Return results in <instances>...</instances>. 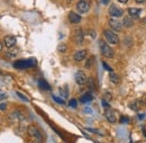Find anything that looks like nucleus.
Returning a JSON list of instances; mask_svg holds the SVG:
<instances>
[{"label": "nucleus", "mask_w": 146, "mask_h": 143, "mask_svg": "<svg viewBox=\"0 0 146 143\" xmlns=\"http://www.w3.org/2000/svg\"><path fill=\"white\" fill-rule=\"evenodd\" d=\"M6 108H7L6 104H0V110H6Z\"/></svg>", "instance_id": "30"}, {"label": "nucleus", "mask_w": 146, "mask_h": 143, "mask_svg": "<svg viewBox=\"0 0 146 143\" xmlns=\"http://www.w3.org/2000/svg\"><path fill=\"white\" fill-rule=\"evenodd\" d=\"M110 99H111V95H110L109 92L105 94V96H104V100H110Z\"/></svg>", "instance_id": "29"}, {"label": "nucleus", "mask_w": 146, "mask_h": 143, "mask_svg": "<svg viewBox=\"0 0 146 143\" xmlns=\"http://www.w3.org/2000/svg\"><path fill=\"white\" fill-rule=\"evenodd\" d=\"M35 65H36V60H34V59L18 60L14 63V67L17 69H27V68H33Z\"/></svg>", "instance_id": "1"}, {"label": "nucleus", "mask_w": 146, "mask_h": 143, "mask_svg": "<svg viewBox=\"0 0 146 143\" xmlns=\"http://www.w3.org/2000/svg\"><path fill=\"white\" fill-rule=\"evenodd\" d=\"M127 122H128L127 117H121V120H120V123H127Z\"/></svg>", "instance_id": "31"}, {"label": "nucleus", "mask_w": 146, "mask_h": 143, "mask_svg": "<svg viewBox=\"0 0 146 143\" xmlns=\"http://www.w3.org/2000/svg\"><path fill=\"white\" fill-rule=\"evenodd\" d=\"M99 45H100L101 54H102L105 57H107V59H112V57H113V55H115L113 50L110 47L105 41H100V42H99Z\"/></svg>", "instance_id": "2"}, {"label": "nucleus", "mask_w": 146, "mask_h": 143, "mask_svg": "<svg viewBox=\"0 0 146 143\" xmlns=\"http://www.w3.org/2000/svg\"><path fill=\"white\" fill-rule=\"evenodd\" d=\"M109 79L110 81L112 82V84H115V85H119L120 84V77L117 74V73H115V72H110L109 74Z\"/></svg>", "instance_id": "14"}, {"label": "nucleus", "mask_w": 146, "mask_h": 143, "mask_svg": "<svg viewBox=\"0 0 146 143\" xmlns=\"http://www.w3.org/2000/svg\"><path fill=\"white\" fill-rule=\"evenodd\" d=\"M133 20L130 19L129 17H125L124 18V23H123V25H125V27H130V26H133Z\"/></svg>", "instance_id": "18"}, {"label": "nucleus", "mask_w": 146, "mask_h": 143, "mask_svg": "<svg viewBox=\"0 0 146 143\" xmlns=\"http://www.w3.org/2000/svg\"><path fill=\"white\" fill-rule=\"evenodd\" d=\"M128 14L131 17H138L139 14H141V9H138V8H129L128 9Z\"/></svg>", "instance_id": "17"}, {"label": "nucleus", "mask_w": 146, "mask_h": 143, "mask_svg": "<svg viewBox=\"0 0 146 143\" xmlns=\"http://www.w3.org/2000/svg\"><path fill=\"white\" fill-rule=\"evenodd\" d=\"M136 2H138V3H144V2H146V0H136Z\"/></svg>", "instance_id": "34"}, {"label": "nucleus", "mask_w": 146, "mask_h": 143, "mask_svg": "<svg viewBox=\"0 0 146 143\" xmlns=\"http://www.w3.org/2000/svg\"><path fill=\"white\" fill-rule=\"evenodd\" d=\"M109 14L112 17H120V16H123L124 11L120 8H118L116 5H112V6H110L109 8Z\"/></svg>", "instance_id": "10"}, {"label": "nucleus", "mask_w": 146, "mask_h": 143, "mask_svg": "<svg viewBox=\"0 0 146 143\" xmlns=\"http://www.w3.org/2000/svg\"><path fill=\"white\" fill-rule=\"evenodd\" d=\"M60 92H61V94H63V96H64V97H68V96H69L68 87H66V86H64V89H63V88H61V89H60Z\"/></svg>", "instance_id": "22"}, {"label": "nucleus", "mask_w": 146, "mask_h": 143, "mask_svg": "<svg viewBox=\"0 0 146 143\" xmlns=\"http://www.w3.org/2000/svg\"><path fill=\"white\" fill-rule=\"evenodd\" d=\"M17 96H18L20 99H23L24 102H28V98L26 97V96H24V95H21L20 92H17Z\"/></svg>", "instance_id": "25"}, {"label": "nucleus", "mask_w": 146, "mask_h": 143, "mask_svg": "<svg viewBox=\"0 0 146 143\" xmlns=\"http://www.w3.org/2000/svg\"><path fill=\"white\" fill-rule=\"evenodd\" d=\"M109 26L112 28V31H116V32H119V31H121L123 29V23L121 21H119L118 19H116V18H111L109 19Z\"/></svg>", "instance_id": "7"}, {"label": "nucleus", "mask_w": 146, "mask_h": 143, "mask_svg": "<svg viewBox=\"0 0 146 143\" xmlns=\"http://www.w3.org/2000/svg\"><path fill=\"white\" fill-rule=\"evenodd\" d=\"M104 36H105L106 41L108 43H110V44H112V45H117L119 43V37L112 31H105L104 32Z\"/></svg>", "instance_id": "3"}, {"label": "nucleus", "mask_w": 146, "mask_h": 143, "mask_svg": "<svg viewBox=\"0 0 146 143\" xmlns=\"http://www.w3.org/2000/svg\"><path fill=\"white\" fill-rule=\"evenodd\" d=\"M105 116H106V118H107V121L109 123H116V121H117V117H116L115 112L112 109H110L109 107L105 110Z\"/></svg>", "instance_id": "9"}, {"label": "nucleus", "mask_w": 146, "mask_h": 143, "mask_svg": "<svg viewBox=\"0 0 146 143\" xmlns=\"http://www.w3.org/2000/svg\"><path fill=\"white\" fill-rule=\"evenodd\" d=\"M28 134L34 139V141H37L39 143L43 141V135L36 126H29L28 127Z\"/></svg>", "instance_id": "4"}, {"label": "nucleus", "mask_w": 146, "mask_h": 143, "mask_svg": "<svg viewBox=\"0 0 146 143\" xmlns=\"http://www.w3.org/2000/svg\"><path fill=\"white\" fill-rule=\"evenodd\" d=\"M129 107L133 108L134 110H138V106H137V103H133V104H130V105H129Z\"/></svg>", "instance_id": "27"}, {"label": "nucleus", "mask_w": 146, "mask_h": 143, "mask_svg": "<svg viewBox=\"0 0 146 143\" xmlns=\"http://www.w3.org/2000/svg\"><path fill=\"white\" fill-rule=\"evenodd\" d=\"M32 143H39V142H37V141H34V142H32Z\"/></svg>", "instance_id": "38"}, {"label": "nucleus", "mask_w": 146, "mask_h": 143, "mask_svg": "<svg viewBox=\"0 0 146 143\" xmlns=\"http://www.w3.org/2000/svg\"><path fill=\"white\" fill-rule=\"evenodd\" d=\"M101 1H102V3H105V5H107V3L109 2L110 0H101Z\"/></svg>", "instance_id": "35"}, {"label": "nucleus", "mask_w": 146, "mask_h": 143, "mask_svg": "<svg viewBox=\"0 0 146 143\" xmlns=\"http://www.w3.org/2000/svg\"><path fill=\"white\" fill-rule=\"evenodd\" d=\"M69 19H70V21L73 23V24H79L80 21H81V16L79 15V14H76V13H70L69 14Z\"/></svg>", "instance_id": "13"}, {"label": "nucleus", "mask_w": 146, "mask_h": 143, "mask_svg": "<svg viewBox=\"0 0 146 143\" xmlns=\"http://www.w3.org/2000/svg\"><path fill=\"white\" fill-rule=\"evenodd\" d=\"M92 99H93V96H92L90 92H87V94H84V95H82V96L80 97V102L83 103V104L90 103Z\"/></svg>", "instance_id": "15"}, {"label": "nucleus", "mask_w": 146, "mask_h": 143, "mask_svg": "<svg viewBox=\"0 0 146 143\" xmlns=\"http://www.w3.org/2000/svg\"><path fill=\"white\" fill-rule=\"evenodd\" d=\"M53 99H54L56 103H58V104H62V105L65 104V102H64L62 98H58V97H56V96H53Z\"/></svg>", "instance_id": "24"}, {"label": "nucleus", "mask_w": 146, "mask_h": 143, "mask_svg": "<svg viewBox=\"0 0 146 143\" xmlns=\"http://www.w3.org/2000/svg\"><path fill=\"white\" fill-rule=\"evenodd\" d=\"M17 53H18V50H17V49L13 50V47H10V51L7 53V55H8V56H15Z\"/></svg>", "instance_id": "20"}, {"label": "nucleus", "mask_w": 146, "mask_h": 143, "mask_svg": "<svg viewBox=\"0 0 146 143\" xmlns=\"http://www.w3.org/2000/svg\"><path fill=\"white\" fill-rule=\"evenodd\" d=\"M69 1H72V0H69Z\"/></svg>", "instance_id": "39"}, {"label": "nucleus", "mask_w": 146, "mask_h": 143, "mask_svg": "<svg viewBox=\"0 0 146 143\" xmlns=\"http://www.w3.org/2000/svg\"><path fill=\"white\" fill-rule=\"evenodd\" d=\"M89 8H90V5H89V2H88L87 0H80V1L76 3V9H78V11H79L80 14H86V13H88Z\"/></svg>", "instance_id": "5"}, {"label": "nucleus", "mask_w": 146, "mask_h": 143, "mask_svg": "<svg viewBox=\"0 0 146 143\" xmlns=\"http://www.w3.org/2000/svg\"><path fill=\"white\" fill-rule=\"evenodd\" d=\"M88 81H89L88 84H89V87H90V89H93V88H94V82H93V79H92V78H90Z\"/></svg>", "instance_id": "26"}, {"label": "nucleus", "mask_w": 146, "mask_h": 143, "mask_svg": "<svg viewBox=\"0 0 146 143\" xmlns=\"http://www.w3.org/2000/svg\"><path fill=\"white\" fill-rule=\"evenodd\" d=\"M6 98H7L6 95H0V100H3V99H6Z\"/></svg>", "instance_id": "33"}, {"label": "nucleus", "mask_w": 146, "mask_h": 143, "mask_svg": "<svg viewBox=\"0 0 146 143\" xmlns=\"http://www.w3.org/2000/svg\"><path fill=\"white\" fill-rule=\"evenodd\" d=\"M93 60H94V59H93L92 56L89 59V60H87V62H86V64H84L87 69H89V68H91V67H92V62H93Z\"/></svg>", "instance_id": "21"}, {"label": "nucleus", "mask_w": 146, "mask_h": 143, "mask_svg": "<svg viewBox=\"0 0 146 143\" xmlns=\"http://www.w3.org/2000/svg\"><path fill=\"white\" fill-rule=\"evenodd\" d=\"M102 65H104V68H105V69H106V70H108V71H112V69H111V68H110L109 65H108V64H107V63H106V62H102Z\"/></svg>", "instance_id": "28"}, {"label": "nucleus", "mask_w": 146, "mask_h": 143, "mask_svg": "<svg viewBox=\"0 0 146 143\" xmlns=\"http://www.w3.org/2000/svg\"><path fill=\"white\" fill-rule=\"evenodd\" d=\"M73 38H74V41H75L76 44H81L83 42V39H84V35H83L82 29L76 28L74 31V33H73Z\"/></svg>", "instance_id": "8"}, {"label": "nucleus", "mask_w": 146, "mask_h": 143, "mask_svg": "<svg viewBox=\"0 0 146 143\" xmlns=\"http://www.w3.org/2000/svg\"><path fill=\"white\" fill-rule=\"evenodd\" d=\"M69 105L73 108H76V106H78V102H76V99H71L70 103H69Z\"/></svg>", "instance_id": "23"}, {"label": "nucleus", "mask_w": 146, "mask_h": 143, "mask_svg": "<svg viewBox=\"0 0 146 143\" xmlns=\"http://www.w3.org/2000/svg\"><path fill=\"white\" fill-rule=\"evenodd\" d=\"M74 60L75 61H78V62H81V61H83L86 57H87V51L86 50H80V51H76L75 53H74Z\"/></svg>", "instance_id": "12"}, {"label": "nucleus", "mask_w": 146, "mask_h": 143, "mask_svg": "<svg viewBox=\"0 0 146 143\" xmlns=\"http://www.w3.org/2000/svg\"><path fill=\"white\" fill-rule=\"evenodd\" d=\"M16 42H17V39L15 36H6L5 37V46L8 49L14 47L16 45Z\"/></svg>", "instance_id": "11"}, {"label": "nucleus", "mask_w": 146, "mask_h": 143, "mask_svg": "<svg viewBox=\"0 0 146 143\" xmlns=\"http://www.w3.org/2000/svg\"><path fill=\"white\" fill-rule=\"evenodd\" d=\"M102 106H105V107H109V105H108V103H107L106 100H102Z\"/></svg>", "instance_id": "32"}, {"label": "nucleus", "mask_w": 146, "mask_h": 143, "mask_svg": "<svg viewBox=\"0 0 146 143\" xmlns=\"http://www.w3.org/2000/svg\"><path fill=\"white\" fill-rule=\"evenodd\" d=\"M87 81H88V78H87L86 73L83 71H78L75 73V82H76L78 85L83 86V85L87 84Z\"/></svg>", "instance_id": "6"}, {"label": "nucleus", "mask_w": 146, "mask_h": 143, "mask_svg": "<svg viewBox=\"0 0 146 143\" xmlns=\"http://www.w3.org/2000/svg\"><path fill=\"white\" fill-rule=\"evenodd\" d=\"M38 86H39L40 89L44 90V91H48V90H51V86H50L45 80H39V81H38Z\"/></svg>", "instance_id": "16"}, {"label": "nucleus", "mask_w": 146, "mask_h": 143, "mask_svg": "<svg viewBox=\"0 0 146 143\" xmlns=\"http://www.w3.org/2000/svg\"><path fill=\"white\" fill-rule=\"evenodd\" d=\"M118 1H119V2H121V3H126L128 0H118Z\"/></svg>", "instance_id": "36"}, {"label": "nucleus", "mask_w": 146, "mask_h": 143, "mask_svg": "<svg viewBox=\"0 0 146 143\" xmlns=\"http://www.w3.org/2000/svg\"><path fill=\"white\" fill-rule=\"evenodd\" d=\"M57 50H58V52H65V51L68 50V46H66L64 43H62V44H58Z\"/></svg>", "instance_id": "19"}, {"label": "nucleus", "mask_w": 146, "mask_h": 143, "mask_svg": "<svg viewBox=\"0 0 146 143\" xmlns=\"http://www.w3.org/2000/svg\"><path fill=\"white\" fill-rule=\"evenodd\" d=\"M2 49H3V45H2V43H0V51H2Z\"/></svg>", "instance_id": "37"}]
</instances>
